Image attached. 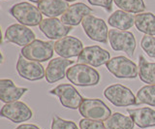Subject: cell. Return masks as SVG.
I'll list each match as a JSON object with an SVG mask.
<instances>
[{"label":"cell","instance_id":"5b68a950","mask_svg":"<svg viewBox=\"0 0 155 129\" xmlns=\"http://www.w3.org/2000/svg\"><path fill=\"white\" fill-rule=\"evenodd\" d=\"M105 97L116 107L138 106L137 97L131 90L122 84H111L104 90Z\"/></svg>","mask_w":155,"mask_h":129},{"label":"cell","instance_id":"d6a6232c","mask_svg":"<svg viewBox=\"0 0 155 129\" xmlns=\"http://www.w3.org/2000/svg\"><path fill=\"white\" fill-rule=\"evenodd\" d=\"M65 1H67V2H74V1H76V0H65Z\"/></svg>","mask_w":155,"mask_h":129},{"label":"cell","instance_id":"4fadbf2b","mask_svg":"<svg viewBox=\"0 0 155 129\" xmlns=\"http://www.w3.org/2000/svg\"><path fill=\"white\" fill-rule=\"evenodd\" d=\"M4 38L6 42L13 43L22 48L36 40L35 34L30 28L23 25H18V23L10 25L7 28L5 31Z\"/></svg>","mask_w":155,"mask_h":129},{"label":"cell","instance_id":"7c38bea8","mask_svg":"<svg viewBox=\"0 0 155 129\" xmlns=\"http://www.w3.org/2000/svg\"><path fill=\"white\" fill-rule=\"evenodd\" d=\"M17 71L21 78L28 81H39L45 78L46 70L40 62L26 59L21 55L18 56L17 62Z\"/></svg>","mask_w":155,"mask_h":129},{"label":"cell","instance_id":"f546056e","mask_svg":"<svg viewBox=\"0 0 155 129\" xmlns=\"http://www.w3.org/2000/svg\"><path fill=\"white\" fill-rule=\"evenodd\" d=\"M91 5L104 8L107 12H111L113 10V0H87Z\"/></svg>","mask_w":155,"mask_h":129},{"label":"cell","instance_id":"ba28073f","mask_svg":"<svg viewBox=\"0 0 155 129\" xmlns=\"http://www.w3.org/2000/svg\"><path fill=\"white\" fill-rule=\"evenodd\" d=\"M81 25L89 39L107 44L109 39V29L102 18H96L93 15H88L84 18Z\"/></svg>","mask_w":155,"mask_h":129},{"label":"cell","instance_id":"ffe728a7","mask_svg":"<svg viewBox=\"0 0 155 129\" xmlns=\"http://www.w3.org/2000/svg\"><path fill=\"white\" fill-rule=\"evenodd\" d=\"M69 7V3L65 0H42L38 3V9L48 18L62 16Z\"/></svg>","mask_w":155,"mask_h":129},{"label":"cell","instance_id":"ac0fdd59","mask_svg":"<svg viewBox=\"0 0 155 129\" xmlns=\"http://www.w3.org/2000/svg\"><path fill=\"white\" fill-rule=\"evenodd\" d=\"M25 88H18L15 85L13 81L9 79L0 80V99L4 103L18 101L22 95L27 91Z\"/></svg>","mask_w":155,"mask_h":129},{"label":"cell","instance_id":"83f0119b","mask_svg":"<svg viewBox=\"0 0 155 129\" xmlns=\"http://www.w3.org/2000/svg\"><path fill=\"white\" fill-rule=\"evenodd\" d=\"M51 129H79L77 124L72 121H65L58 116H53Z\"/></svg>","mask_w":155,"mask_h":129},{"label":"cell","instance_id":"3957f363","mask_svg":"<svg viewBox=\"0 0 155 129\" xmlns=\"http://www.w3.org/2000/svg\"><path fill=\"white\" fill-rule=\"evenodd\" d=\"M79 112L84 118L91 119V121H105L110 116V109L100 99L85 98L82 100Z\"/></svg>","mask_w":155,"mask_h":129},{"label":"cell","instance_id":"7a4b0ae2","mask_svg":"<svg viewBox=\"0 0 155 129\" xmlns=\"http://www.w3.org/2000/svg\"><path fill=\"white\" fill-rule=\"evenodd\" d=\"M10 14L25 26H36L39 25L43 21L41 11L38 7L33 6L31 3L21 2L10 9Z\"/></svg>","mask_w":155,"mask_h":129},{"label":"cell","instance_id":"44dd1931","mask_svg":"<svg viewBox=\"0 0 155 129\" xmlns=\"http://www.w3.org/2000/svg\"><path fill=\"white\" fill-rule=\"evenodd\" d=\"M108 22L110 26L119 30H128L135 25V17L133 14L117 10L114 12L108 18Z\"/></svg>","mask_w":155,"mask_h":129},{"label":"cell","instance_id":"8992f818","mask_svg":"<svg viewBox=\"0 0 155 129\" xmlns=\"http://www.w3.org/2000/svg\"><path fill=\"white\" fill-rule=\"evenodd\" d=\"M106 67L118 79H135L139 75V68L135 62L121 55L110 59Z\"/></svg>","mask_w":155,"mask_h":129},{"label":"cell","instance_id":"9c48e42d","mask_svg":"<svg viewBox=\"0 0 155 129\" xmlns=\"http://www.w3.org/2000/svg\"><path fill=\"white\" fill-rule=\"evenodd\" d=\"M50 93L59 98V101L63 107L72 110L79 109L82 100H84L79 91L69 84H62L57 85L56 88L51 90Z\"/></svg>","mask_w":155,"mask_h":129},{"label":"cell","instance_id":"2e32d148","mask_svg":"<svg viewBox=\"0 0 155 129\" xmlns=\"http://www.w3.org/2000/svg\"><path fill=\"white\" fill-rule=\"evenodd\" d=\"M74 64V60H69L63 57H54L52 58L46 68L45 78L48 84H54L58 81L65 78L66 68Z\"/></svg>","mask_w":155,"mask_h":129},{"label":"cell","instance_id":"484cf974","mask_svg":"<svg viewBox=\"0 0 155 129\" xmlns=\"http://www.w3.org/2000/svg\"><path fill=\"white\" fill-rule=\"evenodd\" d=\"M138 104H147L155 107V84H147L140 88L137 92Z\"/></svg>","mask_w":155,"mask_h":129},{"label":"cell","instance_id":"d6986e66","mask_svg":"<svg viewBox=\"0 0 155 129\" xmlns=\"http://www.w3.org/2000/svg\"><path fill=\"white\" fill-rule=\"evenodd\" d=\"M128 114L133 121L140 128H147L155 126V111L151 108L128 109Z\"/></svg>","mask_w":155,"mask_h":129},{"label":"cell","instance_id":"9a60e30c","mask_svg":"<svg viewBox=\"0 0 155 129\" xmlns=\"http://www.w3.org/2000/svg\"><path fill=\"white\" fill-rule=\"evenodd\" d=\"M72 27L73 26L64 25L57 18H45L39 25L40 30L51 40H59L63 37H66L73 29Z\"/></svg>","mask_w":155,"mask_h":129},{"label":"cell","instance_id":"f1b7e54d","mask_svg":"<svg viewBox=\"0 0 155 129\" xmlns=\"http://www.w3.org/2000/svg\"><path fill=\"white\" fill-rule=\"evenodd\" d=\"M80 129H108L105 123L99 121H91V119L82 118L80 121Z\"/></svg>","mask_w":155,"mask_h":129},{"label":"cell","instance_id":"8fae6325","mask_svg":"<svg viewBox=\"0 0 155 129\" xmlns=\"http://www.w3.org/2000/svg\"><path fill=\"white\" fill-rule=\"evenodd\" d=\"M110 59V55L108 51L102 49L99 46H89L85 47L82 50L81 54L78 56V62L81 64H86L100 67L107 64Z\"/></svg>","mask_w":155,"mask_h":129},{"label":"cell","instance_id":"4dcf8cb0","mask_svg":"<svg viewBox=\"0 0 155 129\" xmlns=\"http://www.w3.org/2000/svg\"><path fill=\"white\" fill-rule=\"evenodd\" d=\"M16 129H41V128L37 125H35V124L26 123V124H21V125L18 126Z\"/></svg>","mask_w":155,"mask_h":129},{"label":"cell","instance_id":"d4e9b609","mask_svg":"<svg viewBox=\"0 0 155 129\" xmlns=\"http://www.w3.org/2000/svg\"><path fill=\"white\" fill-rule=\"evenodd\" d=\"M115 5L122 11L131 14H140L145 10L143 0H114Z\"/></svg>","mask_w":155,"mask_h":129},{"label":"cell","instance_id":"7402d4cb","mask_svg":"<svg viewBox=\"0 0 155 129\" xmlns=\"http://www.w3.org/2000/svg\"><path fill=\"white\" fill-rule=\"evenodd\" d=\"M135 25L140 32L147 35H155V16L152 13H140L135 17Z\"/></svg>","mask_w":155,"mask_h":129},{"label":"cell","instance_id":"30bf717a","mask_svg":"<svg viewBox=\"0 0 155 129\" xmlns=\"http://www.w3.org/2000/svg\"><path fill=\"white\" fill-rule=\"evenodd\" d=\"M0 114L15 123H21L29 121L33 117V112L25 103L16 101L5 104L1 109Z\"/></svg>","mask_w":155,"mask_h":129},{"label":"cell","instance_id":"4316f807","mask_svg":"<svg viewBox=\"0 0 155 129\" xmlns=\"http://www.w3.org/2000/svg\"><path fill=\"white\" fill-rule=\"evenodd\" d=\"M140 47L147 52V55L155 58V37L145 34L140 41Z\"/></svg>","mask_w":155,"mask_h":129},{"label":"cell","instance_id":"277c9868","mask_svg":"<svg viewBox=\"0 0 155 129\" xmlns=\"http://www.w3.org/2000/svg\"><path fill=\"white\" fill-rule=\"evenodd\" d=\"M53 42H45L42 40H34L29 45L23 47L21 52V55L26 59L37 61V62H45L50 60L53 56Z\"/></svg>","mask_w":155,"mask_h":129},{"label":"cell","instance_id":"603a6c76","mask_svg":"<svg viewBox=\"0 0 155 129\" xmlns=\"http://www.w3.org/2000/svg\"><path fill=\"white\" fill-rule=\"evenodd\" d=\"M139 77L148 84H155V63L148 62L143 55L139 56Z\"/></svg>","mask_w":155,"mask_h":129},{"label":"cell","instance_id":"6da1fadb","mask_svg":"<svg viewBox=\"0 0 155 129\" xmlns=\"http://www.w3.org/2000/svg\"><path fill=\"white\" fill-rule=\"evenodd\" d=\"M66 77L78 87H93L100 82V74L96 69L86 64L78 63L68 68Z\"/></svg>","mask_w":155,"mask_h":129},{"label":"cell","instance_id":"1f68e13d","mask_svg":"<svg viewBox=\"0 0 155 129\" xmlns=\"http://www.w3.org/2000/svg\"><path fill=\"white\" fill-rule=\"evenodd\" d=\"M29 1H31L33 3H39L40 1H42V0H29Z\"/></svg>","mask_w":155,"mask_h":129},{"label":"cell","instance_id":"5bb4252c","mask_svg":"<svg viewBox=\"0 0 155 129\" xmlns=\"http://www.w3.org/2000/svg\"><path fill=\"white\" fill-rule=\"evenodd\" d=\"M54 51L63 58H71V57L79 56L82 50L84 49L82 42L73 36H66L54 42Z\"/></svg>","mask_w":155,"mask_h":129},{"label":"cell","instance_id":"cb8c5ba5","mask_svg":"<svg viewBox=\"0 0 155 129\" xmlns=\"http://www.w3.org/2000/svg\"><path fill=\"white\" fill-rule=\"evenodd\" d=\"M105 125L108 129H133L135 122L130 117L114 113L105 121Z\"/></svg>","mask_w":155,"mask_h":129},{"label":"cell","instance_id":"52a82bcc","mask_svg":"<svg viewBox=\"0 0 155 129\" xmlns=\"http://www.w3.org/2000/svg\"><path fill=\"white\" fill-rule=\"evenodd\" d=\"M109 42L114 51H124L132 57L136 50V39L132 32L128 30H109Z\"/></svg>","mask_w":155,"mask_h":129},{"label":"cell","instance_id":"e0dca14e","mask_svg":"<svg viewBox=\"0 0 155 129\" xmlns=\"http://www.w3.org/2000/svg\"><path fill=\"white\" fill-rule=\"evenodd\" d=\"M94 11L84 3H76L71 5L61 16L60 21L66 25L76 26L82 22L84 18L92 15Z\"/></svg>","mask_w":155,"mask_h":129}]
</instances>
